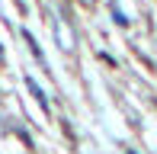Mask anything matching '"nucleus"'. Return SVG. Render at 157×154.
Segmentation results:
<instances>
[]
</instances>
